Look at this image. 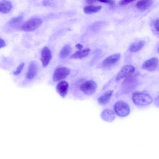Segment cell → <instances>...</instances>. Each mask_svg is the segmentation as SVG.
<instances>
[{
	"instance_id": "cell-1",
	"label": "cell",
	"mask_w": 159,
	"mask_h": 159,
	"mask_svg": "<svg viewBox=\"0 0 159 159\" xmlns=\"http://www.w3.org/2000/svg\"><path fill=\"white\" fill-rule=\"evenodd\" d=\"M132 99L134 104L140 106L148 105L152 101V98L150 95L144 92H134L132 94Z\"/></svg>"
},
{
	"instance_id": "cell-2",
	"label": "cell",
	"mask_w": 159,
	"mask_h": 159,
	"mask_svg": "<svg viewBox=\"0 0 159 159\" xmlns=\"http://www.w3.org/2000/svg\"><path fill=\"white\" fill-rule=\"evenodd\" d=\"M42 22V20L39 18H32L23 24L21 26V29L25 32L33 31L39 28Z\"/></svg>"
},
{
	"instance_id": "cell-3",
	"label": "cell",
	"mask_w": 159,
	"mask_h": 159,
	"mask_svg": "<svg viewBox=\"0 0 159 159\" xmlns=\"http://www.w3.org/2000/svg\"><path fill=\"white\" fill-rule=\"evenodd\" d=\"M97 85L94 81L91 80H87L80 86L79 89L81 92L86 95H90L93 94L96 91Z\"/></svg>"
},
{
	"instance_id": "cell-4",
	"label": "cell",
	"mask_w": 159,
	"mask_h": 159,
	"mask_svg": "<svg viewBox=\"0 0 159 159\" xmlns=\"http://www.w3.org/2000/svg\"><path fill=\"white\" fill-rule=\"evenodd\" d=\"M114 109L116 114L120 117H125L128 116L130 111L129 105L122 101H117L114 104Z\"/></svg>"
},
{
	"instance_id": "cell-5",
	"label": "cell",
	"mask_w": 159,
	"mask_h": 159,
	"mask_svg": "<svg viewBox=\"0 0 159 159\" xmlns=\"http://www.w3.org/2000/svg\"><path fill=\"white\" fill-rule=\"evenodd\" d=\"M135 69L132 65H130L124 66L117 75L116 80L119 81L122 79L130 76L134 72Z\"/></svg>"
},
{
	"instance_id": "cell-6",
	"label": "cell",
	"mask_w": 159,
	"mask_h": 159,
	"mask_svg": "<svg viewBox=\"0 0 159 159\" xmlns=\"http://www.w3.org/2000/svg\"><path fill=\"white\" fill-rule=\"evenodd\" d=\"M70 70L66 67H62L57 68L53 75V80L58 82L65 78L69 74Z\"/></svg>"
},
{
	"instance_id": "cell-7",
	"label": "cell",
	"mask_w": 159,
	"mask_h": 159,
	"mask_svg": "<svg viewBox=\"0 0 159 159\" xmlns=\"http://www.w3.org/2000/svg\"><path fill=\"white\" fill-rule=\"evenodd\" d=\"M158 66V60L156 57H152L145 61L142 66V68L150 71L155 70Z\"/></svg>"
},
{
	"instance_id": "cell-8",
	"label": "cell",
	"mask_w": 159,
	"mask_h": 159,
	"mask_svg": "<svg viewBox=\"0 0 159 159\" xmlns=\"http://www.w3.org/2000/svg\"><path fill=\"white\" fill-rule=\"evenodd\" d=\"M51 58L52 54L50 50L47 47H43L41 52V61L44 67L48 65Z\"/></svg>"
},
{
	"instance_id": "cell-9",
	"label": "cell",
	"mask_w": 159,
	"mask_h": 159,
	"mask_svg": "<svg viewBox=\"0 0 159 159\" xmlns=\"http://www.w3.org/2000/svg\"><path fill=\"white\" fill-rule=\"evenodd\" d=\"M120 57L119 53L111 55L105 58L103 61V65L105 67H109L116 64L119 60Z\"/></svg>"
},
{
	"instance_id": "cell-10",
	"label": "cell",
	"mask_w": 159,
	"mask_h": 159,
	"mask_svg": "<svg viewBox=\"0 0 159 159\" xmlns=\"http://www.w3.org/2000/svg\"><path fill=\"white\" fill-rule=\"evenodd\" d=\"M69 84L65 81L59 82L57 85L56 89L58 93L63 98H65L68 92Z\"/></svg>"
},
{
	"instance_id": "cell-11",
	"label": "cell",
	"mask_w": 159,
	"mask_h": 159,
	"mask_svg": "<svg viewBox=\"0 0 159 159\" xmlns=\"http://www.w3.org/2000/svg\"><path fill=\"white\" fill-rule=\"evenodd\" d=\"M38 71L37 65L34 62H31L30 65L26 73V78L29 80L33 79L36 75Z\"/></svg>"
},
{
	"instance_id": "cell-12",
	"label": "cell",
	"mask_w": 159,
	"mask_h": 159,
	"mask_svg": "<svg viewBox=\"0 0 159 159\" xmlns=\"http://www.w3.org/2000/svg\"><path fill=\"white\" fill-rule=\"evenodd\" d=\"M113 92V90H108L105 92L98 99L99 103L102 105H105L109 101Z\"/></svg>"
},
{
	"instance_id": "cell-13",
	"label": "cell",
	"mask_w": 159,
	"mask_h": 159,
	"mask_svg": "<svg viewBox=\"0 0 159 159\" xmlns=\"http://www.w3.org/2000/svg\"><path fill=\"white\" fill-rule=\"evenodd\" d=\"M153 3L152 0H139L136 3V6L139 10H144L149 8Z\"/></svg>"
},
{
	"instance_id": "cell-14",
	"label": "cell",
	"mask_w": 159,
	"mask_h": 159,
	"mask_svg": "<svg viewBox=\"0 0 159 159\" xmlns=\"http://www.w3.org/2000/svg\"><path fill=\"white\" fill-rule=\"evenodd\" d=\"M12 5L11 2L7 0H2L0 2V12L3 13H8L11 10Z\"/></svg>"
},
{
	"instance_id": "cell-15",
	"label": "cell",
	"mask_w": 159,
	"mask_h": 159,
	"mask_svg": "<svg viewBox=\"0 0 159 159\" xmlns=\"http://www.w3.org/2000/svg\"><path fill=\"white\" fill-rule=\"evenodd\" d=\"M90 50L89 48L78 51L74 53L70 57L71 59H79L85 57L89 54Z\"/></svg>"
},
{
	"instance_id": "cell-16",
	"label": "cell",
	"mask_w": 159,
	"mask_h": 159,
	"mask_svg": "<svg viewBox=\"0 0 159 159\" xmlns=\"http://www.w3.org/2000/svg\"><path fill=\"white\" fill-rule=\"evenodd\" d=\"M72 52V48L69 44L65 45L60 51L59 57L61 59H64L69 56Z\"/></svg>"
},
{
	"instance_id": "cell-17",
	"label": "cell",
	"mask_w": 159,
	"mask_h": 159,
	"mask_svg": "<svg viewBox=\"0 0 159 159\" xmlns=\"http://www.w3.org/2000/svg\"><path fill=\"white\" fill-rule=\"evenodd\" d=\"M114 114L112 111L105 110L102 113L101 116L104 120L107 121H111L115 119Z\"/></svg>"
},
{
	"instance_id": "cell-18",
	"label": "cell",
	"mask_w": 159,
	"mask_h": 159,
	"mask_svg": "<svg viewBox=\"0 0 159 159\" xmlns=\"http://www.w3.org/2000/svg\"><path fill=\"white\" fill-rule=\"evenodd\" d=\"M101 6H95L90 5L85 7L84 11L86 14H90L98 12L102 8Z\"/></svg>"
},
{
	"instance_id": "cell-19",
	"label": "cell",
	"mask_w": 159,
	"mask_h": 159,
	"mask_svg": "<svg viewBox=\"0 0 159 159\" xmlns=\"http://www.w3.org/2000/svg\"><path fill=\"white\" fill-rule=\"evenodd\" d=\"M145 43V41L144 40H139L136 42L130 45L129 49L133 52L138 51L142 48Z\"/></svg>"
},
{
	"instance_id": "cell-20",
	"label": "cell",
	"mask_w": 159,
	"mask_h": 159,
	"mask_svg": "<svg viewBox=\"0 0 159 159\" xmlns=\"http://www.w3.org/2000/svg\"><path fill=\"white\" fill-rule=\"evenodd\" d=\"M23 21V16H20L11 19L9 22V24L12 27H17L20 25Z\"/></svg>"
},
{
	"instance_id": "cell-21",
	"label": "cell",
	"mask_w": 159,
	"mask_h": 159,
	"mask_svg": "<svg viewBox=\"0 0 159 159\" xmlns=\"http://www.w3.org/2000/svg\"><path fill=\"white\" fill-rule=\"evenodd\" d=\"M25 63H23L20 64L15 71L13 72V74L15 75H19L21 72L24 66Z\"/></svg>"
},
{
	"instance_id": "cell-22",
	"label": "cell",
	"mask_w": 159,
	"mask_h": 159,
	"mask_svg": "<svg viewBox=\"0 0 159 159\" xmlns=\"http://www.w3.org/2000/svg\"><path fill=\"white\" fill-rule=\"evenodd\" d=\"M97 1L100 2L108 4L111 5H113L115 4V2L113 0H98Z\"/></svg>"
},
{
	"instance_id": "cell-23",
	"label": "cell",
	"mask_w": 159,
	"mask_h": 159,
	"mask_svg": "<svg viewBox=\"0 0 159 159\" xmlns=\"http://www.w3.org/2000/svg\"><path fill=\"white\" fill-rule=\"evenodd\" d=\"M135 0H121L120 2V4L121 5H124L132 2Z\"/></svg>"
},
{
	"instance_id": "cell-24",
	"label": "cell",
	"mask_w": 159,
	"mask_h": 159,
	"mask_svg": "<svg viewBox=\"0 0 159 159\" xmlns=\"http://www.w3.org/2000/svg\"><path fill=\"white\" fill-rule=\"evenodd\" d=\"M155 27L157 31H159V20L158 19L156 20L154 24Z\"/></svg>"
},
{
	"instance_id": "cell-25",
	"label": "cell",
	"mask_w": 159,
	"mask_h": 159,
	"mask_svg": "<svg viewBox=\"0 0 159 159\" xmlns=\"http://www.w3.org/2000/svg\"><path fill=\"white\" fill-rule=\"evenodd\" d=\"M5 46L4 41L2 39L0 38V48H3Z\"/></svg>"
},
{
	"instance_id": "cell-26",
	"label": "cell",
	"mask_w": 159,
	"mask_h": 159,
	"mask_svg": "<svg viewBox=\"0 0 159 159\" xmlns=\"http://www.w3.org/2000/svg\"><path fill=\"white\" fill-rule=\"evenodd\" d=\"M98 0H86V2L89 4H91L95 3Z\"/></svg>"
},
{
	"instance_id": "cell-27",
	"label": "cell",
	"mask_w": 159,
	"mask_h": 159,
	"mask_svg": "<svg viewBox=\"0 0 159 159\" xmlns=\"http://www.w3.org/2000/svg\"><path fill=\"white\" fill-rule=\"evenodd\" d=\"M75 47L78 49L81 50L83 48V46L80 43L77 44Z\"/></svg>"
}]
</instances>
